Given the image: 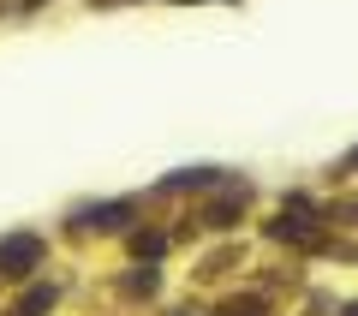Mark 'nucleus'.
<instances>
[{
  "mask_svg": "<svg viewBox=\"0 0 358 316\" xmlns=\"http://www.w3.org/2000/svg\"><path fill=\"white\" fill-rule=\"evenodd\" d=\"M30 268H42V239H36V233H13V239H0V275L24 280Z\"/></svg>",
  "mask_w": 358,
  "mask_h": 316,
  "instance_id": "1",
  "label": "nucleus"
},
{
  "mask_svg": "<svg viewBox=\"0 0 358 316\" xmlns=\"http://www.w3.org/2000/svg\"><path fill=\"white\" fill-rule=\"evenodd\" d=\"M126 215H131V203H96V209H78V227L114 233V227H126Z\"/></svg>",
  "mask_w": 358,
  "mask_h": 316,
  "instance_id": "2",
  "label": "nucleus"
},
{
  "mask_svg": "<svg viewBox=\"0 0 358 316\" xmlns=\"http://www.w3.org/2000/svg\"><path fill=\"white\" fill-rule=\"evenodd\" d=\"M293 215H310V203H305V197H293ZM268 233H275V239H299V245H317V233H310L305 221H287V215L275 221Z\"/></svg>",
  "mask_w": 358,
  "mask_h": 316,
  "instance_id": "3",
  "label": "nucleus"
},
{
  "mask_svg": "<svg viewBox=\"0 0 358 316\" xmlns=\"http://www.w3.org/2000/svg\"><path fill=\"white\" fill-rule=\"evenodd\" d=\"M54 299H60L54 287H30L24 299H18V316H48V310H54Z\"/></svg>",
  "mask_w": 358,
  "mask_h": 316,
  "instance_id": "4",
  "label": "nucleus"
},
{
  "mask_svg": "<svg viewBox=\"0 0 358 316\" xmlns=\"http://www.w3.org/2000/svg\"><path fill=\"white\" fill-rule=\"evenodd\" d=\"M185 185H215V167H185V173H167V191H185Z\"/></svg>",
  "mask_w": 358,
  "mask_h": 316,
  "instance_id": "5",
  "label": "nucleus"
},
{
  "mask_svg": "<svg viewBox=\"0 0 358 316\" xmlns=\"http://www.w3.org/2000/svg\"><path fill=\"white\" fill-rule=\"evenodd\" d=\"M131 251H138V263H143V257L155 263V257L167 251V239H162V233H138V239H131Z\"/></svg>",
  "mask_w": 358,
  "mask_h": 316,
  "instance_id": "6",
  "label": "nucleus"
},
{
  "mask_svg": "<svg viewBox=\"0 0 358 316\" xmlns=\"http://www.w3.org/2000/svg\"><path fill=\"white\" fill-rule=\"evenodd\" d=\"M346 167H358V150H352V155H346Z\"/></svg>",
  "mask_w": 358,
  "mask_h": 316,
  "instance_id": "7",
  "label": "nucleus"
},
{
  "mask_svg": "<svg viewBox=\"0 0 358 316\" xmlns=\"http://www.w3.org/2000/svg\"><path fill=\"white\" fill-rule=\"evenodd\" d=\"M346 316H358V304H352V310H346Z\"/></svg>",
  "mask_w": 358,
  "mask_h": 316,
  "instance_id": "8",
  "label": "nucleus"
}]
</instances>
